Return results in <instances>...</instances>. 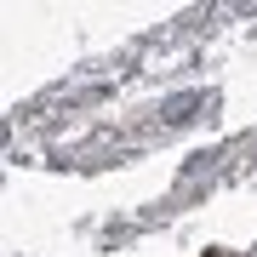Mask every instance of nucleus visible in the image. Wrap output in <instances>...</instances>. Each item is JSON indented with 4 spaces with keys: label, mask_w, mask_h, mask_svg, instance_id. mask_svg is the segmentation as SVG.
Wrapping results in <instances>:
<instances>
[{
    "label": "nucleus",
    "mask_w": 257,
    "mask_h": 257,
    "mask_svg": "<svg viewBox=\"0 0 257 257\" xmlns=\"http://www.w3.org/2000/svg\"><path fill=\"white\" fill-rule=\"evenodd\" d=\"M200 92H183V97H166L160 103V120H166V126H183V120H194V109H200Z\"/></svg>",
    "instance_id": "obj_1"
}]
</instances>
